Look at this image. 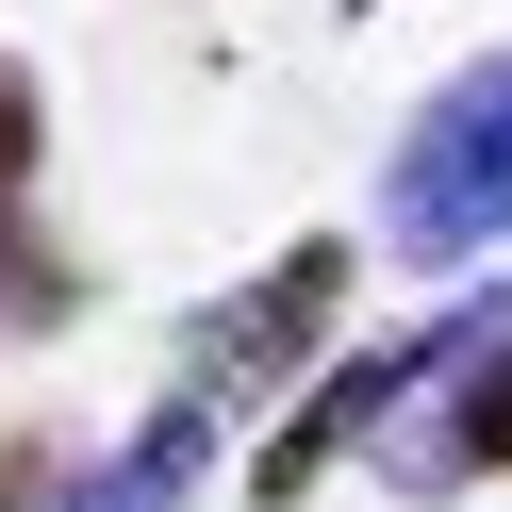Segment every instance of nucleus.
<instances>
[{"label": "nucleus", "mask_w": 512, "mask_h": 512, "mask_svg": "<svg viewBox=\"0 0 512 512\" xmlns=\"http://www.w3.org/2000/svg\"><path fill=\"white\" fill-rule=\"evenodd\" d=\"M34 149H50L34 67H0V331H50V314H67V265L34 248Z\"/></svg>", "instance_id": "obj_6"}, {"label": "nucleus", "mask_w": 512, "mask_h": 512, "mask_svg": "<svg viewBox=\"0 0 512 512\" xmlns=\"http://www.w3.org/2000/svg\"><path fill=\"white\" fill-rule=\"evenodd\" d=\"M215 463V397H166L116 463H83V479H50L34 446H17V512H182V479Z\"/></svg>", "instance_id": "obj_5"}, {"label": "nucleus", "mask_w": 512, "mask_h": 512, "mask_svg": "<svg viewBox=\"0 0 512 512\" xmlns=\"http://www.w3.org/2000/svg\"><path fill=\"white\" fill-rule=\"evenodd\" d=\"M380 463L413 479V496H463V479H512V281L496 298H463L446 331H413V380L397 413H380Z\"/></svg>", "instance_id": "obj_2"}, {"label": "nucleus", "mask_w": 512, "mask_h": 512, "mask_svg": "<svg viewBox=\"0 0 512 512\" xmlns=\"http://www.w3.org/2000/svg\"><path fill=\"white\" fill-rule=\"evenodd\" d=\"M331 314H347V248H281L248 298H215L182 331V397H281V380H314Z\"/></svg>", "instance_id": "obj_3"}, {"label": "nucleus", "mask_w": 512, "mask_h": 512, "mask_svg": "<svg viewBox=\"0 0 512 512\" xmlns=\"http://www.w3.org/2000/svg\"><path fill=\"white\" fill-rule=\"evenodd\" d=\"M380 232H397V265H463V248L512 232V50H479V67L397 133Z\"/></svg>", "instance_id": "obj_1"}, {"label": "nucleus", "mask_w": 512, "mask_h": 512, "mask_svg": "<svg viewBox=\"0 0 512 512\" xmlns=\"http://www.w3.org/2000/svg\"><path fill=\"white\" fill-rule=\"evenodd\" d=\"M397 380H413V347H364L347 380H298V413L265 430V463H248V496H265V512H298L314 479L347 463V446H380V413H397Z\"/></svg>", "instance_id": "obj_4"}]
</instances>
